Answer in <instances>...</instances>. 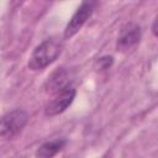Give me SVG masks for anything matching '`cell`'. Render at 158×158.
<instances>
[{
    "label": "cell",
    "mask_w": 158,
    "mask_h": 158,
    "mask_svg": "<svg viewBox=\"0 0 158 158\" xmlns=\"http://www.w3.org/2000/svg\"><path fill=\"white\" fill-rule=\"evenodd\" d=\"M63 43L57 38H48L40 43L32 52L28 59V68L31 70H42L52 64L62 53Z\"/></svg>",
    "instance_id": "obj_1"
},
{
    "label": "cell",
    "mask_w": 158,
    "mask_h": 158,
    "mask_svg": "<svg viewBox=\"0 0 158 158\" xmlns=\"http://www.w3.org/2000/svg\"><path fill=\"white\" fill-rule=\"evenodd\" d=\"M28 121V115L26 111L16 109L6 112L1 117L0 122V136L5 139H11L17 136Z\"/></svg>",
    "instance_id": "obj_2"
},
{
    "label": "cell",
    "mask_w": 158,
    "mask_h": 158,
    "mask_svg": "<svg viewBox=\"0 0 158 158\" xmlns=\"http://www.w3.org/2000/svg\"><path fill=\"white\" fill-rule=\"evenodd\" d=\"M98 4V0H84L81 5L77 9V11L73 14L72 19L65 26L64 30V38L73 37L86 22V20L93 15L95 6Z\"/></svg>",
    "instance_id": "obj_3"
},
{
    "label": "cell",
    "mask_w": 158,
    "mask_h": 158,
    "mask_svg": "<svg viewBox=\"0 0 158 158\" xmlns=\"http://www.w3.org/2000/svg\"><path fill=\"white\" fill-rule=\"evenodd\" d=\"M74 98H75V89L70 84L64 89L59 90L58 93L53 94V98L44 106V114L47 116H57L64 112L72 105Z\"/></svg>",
    "instance_id": "obj_4"
},
{
    "label": "cell",
    "mask_w": 158,
    "mask_h": 158,
    "mask_svg": "<svg viewBox=\"0 0 158 158\" xmlns=\"http://www.w3.org/2000/svg\"><path fill=\"white\" fill-rule=\"evenodd\" d=\"M141 41V27L136 22H127L120 30L117 37L116 48L117 51L125 52L136 47Z\"/></svg>",
    "instance_id": "obj_5"
},
{
    "label": "cell",
    "mask_w": 158,
    "mask_h": 158,
    "mask_svg": "<svg viewBox=\"0 0 158 158\" xmlns=\"http://www.w3.org/2000/svg\"><path fill=\"white\" fill-rule=\"evenodd\" d=\"M68 85H70L68 70H65L64 68H58L48 77L44 84V89L49 94H56Z\"/></svg>",
    "instance_id": "obj_6"
},
{
    "label": "cell",
    "mask_w": 158,
    "mask_h": 158,
    "mask_svg": "<svg viewBox=\"0 0 158 158\" xmlns=\"http://www.w3.org/2000/svg\"><path fill=\"white\" fill-rule=\"evenodd\" d=\"M65 146V139H54L43 143L42 146L38 147L36 156L37 157H43V158H51L54 157L57 153H59Z\"/></svg>",
    "instance_id": "obj_7"
},
{
    "label": "cell",
    "mask_w": 158,
    "mask_h": 158,
    "mask_svg": "<svg viewBox=\"0 0 158 158\" xmlns=\"http://www.w3.org/2000/svg\"><path fill=\"white\" fill-rule=\"evenodd\" d=\"M98 62H99V68L104 70V69H107L112 64V57L111 56H106V57L100 58Z\"/></svg>",
    "instance_id": "obj_8"
},
{
    "label": "cell",
    "mask_w": 158,
    "mask_h": 158,
    "mask_svg": "<svg viewBox=\"0 0 158 158\" xmlns=\"http://www.w3.org/2000/svg\"><path fill=\"white\" fill-rule=\"evenodd\" d=\"M152 32H153V35H154L156 37H158V20L153 23V26H152Z\"/></svg>",
    "instance_id": "obj_9"
}]
</instances>
